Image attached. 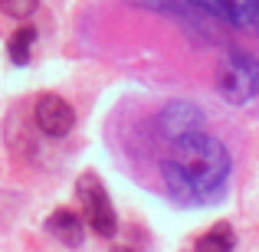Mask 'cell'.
I'll return each mask as SVG.
<instances>
[{
  "label": "cell",
  "instance_id": "obj_1",
  "mask_svg": "<svg viewBox=\"0 0 259 252\" xmlns=\"http://www.w3.org/2000/svg\"><path fill=\"white\" fill-rule=\"evenodd\" d=\"M171 161L177 164V170L184 174V180L190 183V190L197 196L210 193V190H220L227 183L230 170H233V161H230V151L223 147V141L210 138L207 131L177 141Z\"/></svg>",
  "mask_w": 259,
  "mask_h": 252
},
{
  "label": "cell",
  "instance_id": "obj_2",
  "mask_svg": "<svg viewBox=\"0 0 259 252\" xmlns=\"http://www.w3.org/2000/svg\"><path fill=\"white\" fill-rule=\"evenodd\" d=\"M217 92L230 105H249L259 95V59L243 49H230L217 63Z\"/></svg>",
  "mask_w": 259,
  "mask_h": 252
},
{
  "label": "cell",
  "instance_id": "obj_3",
  "mask_svg": "<svg viewBox=\"0 0 259 252\" xmlns=\"http://www.w3.org/2000/svg\"><path fill=\"white\" fill-rule=\"evenodd\" d=\"M76 187H79V200H82V207H85L89 226H92L99 236H105V239L115 236V229H118V216H115V207H112V200H108L102 180L95 174H82Z\"/></svg>",
  "mask_w": 259,
  "mask_h": 252
},
{
  "label": "cell",
  "instance_id": "obj_4",
  "mask_svg": "<svg viewBox=\"0 0 259 252\" xmlns=\"http://www.w3.org/2000/svg\"><path fill=\"white\" fill-rule=\"evenodd\" d=\"M203 125H207V118H203V112L194 102H167L158 115V131L164 134L171 144L190 138V134H200Z\"/></svg>",
  "mask_w": 259,
  "mask_h": 252
},
{
  "label": "cell",
  "instance_id": "obj_5",
  "mask_svg": "<svg viewBox=\"0 0 259 252\" xmlns=\"http://www.w3.org/2000/svg\"><path fill=\"white\" fill-rule=\"evenodd\" d=\"M33 115H36V125L46 138H66L72 131V125H76L72 105L66 98H59V95H43L36 102V112Z\"/></svg>",
  "mask_w": 259,
  "mask_h": 252
},
{
  "label": "cell",
  "instance_id": "obj_6",
  "mask_svg": "<svg viewBox=\"0 0 259 252\" xmlns=\"http://www.w3.org/2000/svg\"><path fill=\"white\" fill-rule=\"evenodd\" d=\"M46 233L50 236H56L63 246H82V236H85V226H82V220H79L72 210H56V213L46 220Z\"/></svg>",
  "mask_w": 259,
  "mask_h": 252
},
{
  "label": "cell",
  "instance_id": "obj_7",
  "mask_svg": "<svg viewBox=\"0 0 259 252\" xmlns=\"http://www.w3.org/2000/svg\"><path fill=\"white\" fill-rule=\"evenodd\" d=\"M223 23L259 33V0H220Z\"/></svg>",
  "mask_w": 259,
  "mask_h": 252
},
{
  "label": "cell",
  "instance_id": "obj_8",
  "mask_svg": "<svg viewBox=\"0 0 259 252\" xmlns=\"http://www.w3.org/2000/svg\"><path fill=\"white\" fill-rule=\"evenodd\" d=\"M233 249H236V233L230 229V223H217L197 242V252H233Z\"/></svg>",
  "mask_w": 259,
  "mask_h": 252
},
{
  "label": "cell",
  "instance_id": "obj_9",
  "mask_svg": "<svg viewBox=\"0 0 259 252\" xmlns=\"http://www.w3.org/2000/svg\"><path fill=\"white\" fill-rule=\"evenodd\" d=\"M161 177H164L167 190H171V193H174V196H177V200H181V203H194V200H197V193H194V190H190V183L184 180V174H181V170H177V164H174L171 158H167L164 164H161Z\"/></svg>",
  "mask_w": 259,
  "mask_h": 252
},
{
  "label": "cell",
  "instance_id": "obj_10",
  "mask_svg": "<svg viewBox=\"0 0 259 252\" xmlns=\"http://www.w3.org/2000/svg\"><path fill=\"white\" fill-rule=\"evenodd\" d=\"M33 43H36V30H33V26H20V30L13 33V39L7 43V53H10V59L17 66H23L26 59H30Z\"/></svg>",
  "mask_w": 259,
  "mask_h": 252
},
{
  "label": "cell",
  "instance_id": "obj_11",
  "mask_svg": "<svg viewBox=\"0 0 259 252\" xmlns=\"http://www.w3.org/2000/svg\"><path fill=\"white\" fill-rule=\"evenodd\" d=\"M39 7V0H0V10L13 20H26L33 17V10Z\"/></svg>",
  "mask_w": 259,
  "mask_h": 252
},
{
  "label": "cell",
  "instance_id": "obj_12",
  "mask_svg": "<svg viewBox=\"0 0 259 252\" xmlns=\"http://www.w3.org/2000/svg\"><path fill=\"white\" fill-rule=\"evenodd\" d=\"M187 7H194L197 13H207V17H217V20H223V13H220V0H184Z\"/></svg>",
  "mask_w": 259,
  "mask_h": 252
},
{
  "label": "cell",
  "instance_id": "obj_13",
  "mask_svg": "<svg viewBox=\"0 0 259 252\" xmlns=\"http://www.w3.org/2000/svg\"><path fill=\"white\" fill-rule=\"evenodd\" d=\"M112 252H132V249H125V246H121V249H112Z\"/></svg>",
  "mask_w": 259,
  "mask_h": 252
}]
</instances>
